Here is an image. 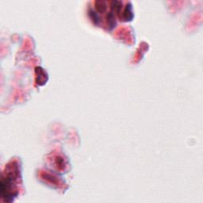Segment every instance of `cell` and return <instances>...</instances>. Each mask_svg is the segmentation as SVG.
<instances>
[{"mask_svg": "<svg viewBox=\"0 0 203 203\" xmlns=\"http://www.w3.org/2000/svg\"><path fill=\"white\" fill-rule=\"evenodd\" d=\"M120 18L123 20V21H131L133 18V13L132 10V5L130 3H128V4H126V7L123 10L121 15L120 16Z\"/></svg>", "mask_w": 203, "mask_h": 203, "instance_id": "cell-1", "label": "cell"}, {"mask_svg": "<svg viewBox=\"0 0 203 203\" xmlns=\"http://www.w3.org/2000/svg\"><path fill=\"white\" fill-rule=\"evenodd\" d=\"M94 5H95V9L98 12H100V13H103L106 10V1H103V0H99V1H96L94 3Z\"/></svg>", "mask_w": 203, "mask_h": 203, "instance_id": "cell-2", "label": "cell"}, {"mask_svg": "<svg viewBox=\"0 0 203 203\" xmlns=\"http://www.w3.org/2000/svg\"><path fill=\"white\" fill-rule=\"evenodd\" d=\"M88 14H89L91 21L94 22V25H99V23H100V18H99V16L98 15L97 12L95 10L91 9L89 10V12H88Z\"/></svg>", "mask_w": 203, "mask_h": 203, "instance_id": "cell-3", "label": "cell"}]
</instances>
